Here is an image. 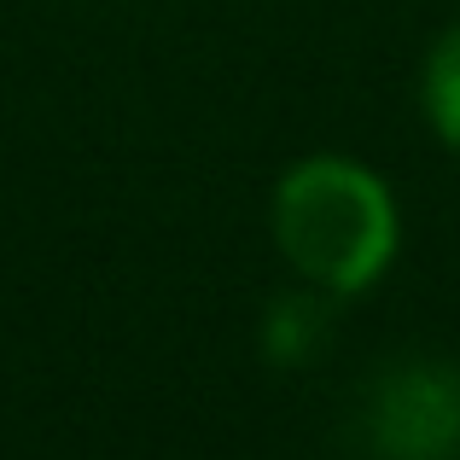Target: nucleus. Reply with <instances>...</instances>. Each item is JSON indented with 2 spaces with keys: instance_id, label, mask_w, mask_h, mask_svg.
I'll list each match as a JSON object with an SVG mask.
<instances>
[{
  "instance_id": "1",
  "label": "nucleus",
  "mask_w": 460,
  "mask_h": 460,
  "mask_svg": "<svg viewBox=\"0 0 460 460\" xmlns=\"http://www.w3.org/2000/svg\"><path fill=\"white\" fill-rule=\"evenodd\" d=\"M269 234L304 286L326 297H361L402 251V204L373 164L314 152L274 181Z\"/></svg>"
},
{
  "instance_id": "2",
  "label": "nucleus",
  "mask_w": 460,
  "mask_h": 460,
  "mask_svg": "<svg viewBox=\"0 0 460 460\" xmlns=\"http://www.w3.org/2000/svg\"><path fill=\"white\" fill-rule=\"evenodd\" d=\"M420 111H426L431 135L449 152H460V23H449L426 53V70H420Z\"/></svg>"
}]
</instances>
